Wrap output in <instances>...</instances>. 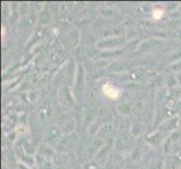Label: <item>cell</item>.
<instances>
[{
    "label": "cell",
    "instance_id": "1",
    "mask_svg": "<svg viewBox=\"0 0 181 169\" xmlns=\"http://www.w3.org/2000/svg\"><path fill=\"white\" fill-rule=\"evenodd\" d=\"M105 92L109 97H116L117 95H118V90L115 89L113 86H108V85H107V87H105Z\"/></svg>",
    "mask_w": 181,
    "mask_h": 169
}]
</instances>
